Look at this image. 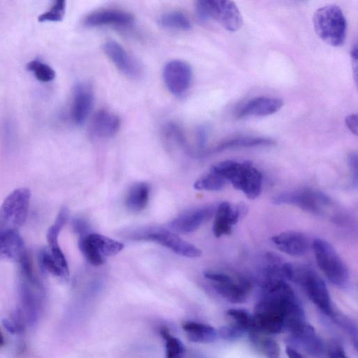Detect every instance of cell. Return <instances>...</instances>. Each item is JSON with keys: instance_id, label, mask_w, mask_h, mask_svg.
Segmentation results:
<instances>
[{"instance_id": "8", "label": "cell", "mask_w": 358, "mask_h": 358, "mask_svg": "<svg viewBox=\"0 0 358 358\" xmlns=\"http://www.w3.org/2000/svg\"><path fill=\"white\" fill-rule=\"evenodd\" d=\"M204 276L219 295L233 303L245 301L252 287L250 280L240 275L208 271L204 273Z\"/></svg>"}, {"instance_id": "23", "label": "cell", "mask_w": 358, "mask_h": 358, "mask_svg": "<svg viewBox=\"0 0 358 358\" xmlns=\"http://www.w3.org/2000/svg\"><path fill=\"white\" fill-rule=\"evenodd\" d=\"M252 345L265 358H279L280 348L276 340L258 327L248 332Z\"/></svg>"}, {"instance_id": "11", "label": "cell", "mask_w": 358, "mask_h": 358, "mask_svg": "<svg viewBox=\"0 0 358 358\" xmlns=\"http://www.w3.org/2000/svg\"><path fill=\"white\" fill-rule=\"evenodd\" d=\"M19 289L20 308L17 310L22 315L26 324H34L39 315L41 288L37 277H20Z\"/></svg>"}, {"instance_id": "5", "label": "cell", "mask_w": 358, "mask_h": 358, "mask_svg": "<svg viewBox=\"0 0 358 358\" xmlns=\"http://www.w3.org/2000/svg\"><path fill=\"white\" fill-rule=\"evenodd\" d=\"M303 289L308 299L325 315L332 317L336 313L326 283L312 268L293 266L292 280Z\"/></svg>"}, {"instance_id": "45", "label": "cell", "mask_w": 358, "mask_h": 358, "mask_svg": "<svg viewBox=\"0 0 358 358\" xmlns=\"http://www.w3.org/2000/svg\"><path fill=\"white\" fill-rule=\"evenodd\" d=\"M183 358H207L205 355L203 354L194 352V351H190V352H185V354L184 355Z\"/></svg>"}, {"instance_id": "42", "label": "cell", "mask_w": 358, "mask_h": 358, "mask_svg": "<svg viewBox=\"0 0 358 358\" xmlns=\"http://www.w3.org/2000/svg\"><path fill=\"white\" fill-rule=\"evenodd\" d=\"M197 141L199 147L204 146L208 136V128L205 125L200 126L197 129Z\"/></svg>"}, {"instance_id": "35", "label": "cell", "mask_w": 358, "mask_h": 358, "mask_svg": "<svg viewBox=\"0 0 358 358\" xmlns=\"http://www.w3.org/2000/svg\"><path fill=\"white\" fill-rule=\"evenodd\" d=\"M66 2L59 0L55 1L51 8L47 12L41 14L38 17V21L43 22H61L65 14Z\"/></svg>"}, {"instance_id": "15", "label": "cell", "mask_w": 358, "mask_h": 358, "mask_svg": "<svg viewBox=\"0 0 358 358\" xmlns=\"http://www.w3.org/2000/svg\"><path fill=\"white\" fill-rule=\"evenodd\" d=\"M290 341L315 358H325L327 344L307 322L289 334Z\"/></svg>"}, {"instance_id": "39", "label": "cell", "mask_w": 358, "mask_h": 358, "mask_svg": "<svg viewBox=\"0 0 358 358\" xmlns=\"http://www.w3.org/2000/svg\"><path fill=\"white\" fill-rule=\"evenodd\" d=\"M325 358H349L339 343L331 342L327 344Z\"/></svg>"}, {"instance_id": "17", "label": "cell", "mask_w": 358, "mask_h": 358, "mask_svg": "<svg viewBox=\"0 0 358 358\" xmlns=\"http://www.w3.org/2000/svg\"><path fill=\"white\" fill-rule=\"evenodd\" d=\"M134 20V15L127 11L116 8H104L87 15L84 19V24L90 27L127 26Z\"/></svg>"}, {"instance_id": "13", "label": "cell", "mask_w": 358, "mask_h": 358, "mask_svg": "<svg viewBox=\"0 0 358 358\" xmlns=\"http://www.w3.org/2000/svg\"><path fill=\"white\" fill-rule=\"evenodd\" d=\"M217 206L210 204L187 210L171 221L169 228L176 234L193 232L214 216Z\"/></svg>"}, {"instance_id": "43", "label": "cell", "mask_w": 358, "mask_h": 358, "mask_svg": "<svg viewBox=\"0 0 358 358\" xmlns=\"http://www.w3.org/2000/svg\"><path fill=\"white\" fill-rule=\"evenodd\" d=\"M352 66L355 73V78L357 80V44L355 43L351 50Z\"/></svg>"}, {"instance_id": "31", "label": "cell", "mask_w": 358, "mask_h": 358, "mask_svg": "<svg viewBox=\"0 0 358 358\" xmlns=\"http://www.w3.org/2000/svg\"><path fill=\"white\" fill-rule=\"evenodd\" d=\"M226 315L230 322L236 324L245 333H248L256 327L253 315H251L246 310L241 308H231L226 312Z\"/></svg>"}, {"instance_id": "40", "label": "cell", "mask_w": 358, "mask_h": 358, "mask_svg": "<svg viewBox=\"0 0 358 358\" xmlns=\"http://www.w3.org/2000/svg\"><path fill=\"white\" fill-rule=\"evenodd\" d=\"M348 162L350 172L352 185L354 187L357 188L358 182V162L357 154L356 152H352L349 155Z\"/></svg>"}, {"instance_id": "27", "label": "cell", "mask_w": 358, "mask_h": 358, "mask_svg": "<svg viewBox=\"0 0 358 358\" xmlns=\"http://www.w3.org/2000/svg\"><path fill=\"white\" fill-rule=\"evenodd\" d=\"M87 240L103 257L119 253L124 248V244L97 233H88Z\"/></svg>"}, {"instance_id": "44", "label": "cell", "mask_w": 358, "mask_h": 358, "mask_svg": "<svg viewBox=\"0 0 358 358\" xmlns=\"http://www.w3.org/2000/svg\"><path fill=\"white\" fill-rule=\"evenodd\" d=\"M286 354L288 358H306L299 350L292 346H287Z\"/></svg>"}, {"instance_id": "25", "label": "cell", "mask_w": 358, "mask_h": 358, "mask_svg": "<svg viewBox=\"0 0 358 358\" xmlns=\"http://www.w3.org/2000/svg\"><path fill=\"white\" fill-rule=\"evenodd\" d=\"M275 143L273 140L268 138L240 136L224 141L215 146L213 148H211L206 152H217L228 149L239 148L270 146L274 145Z\"/></svg>"}, {"instance_id": "10", "label": "cell", "mask_w": 358, "mask_h": 358, "mask_svg": "<svg viewBox=\"0 0 358 358\" xmlns=\"http://www.w3.org/2000/svg\"><path fill=\"white\" fill-rule=\"evenodd\" d=\"M30 199L28 188L13 191L0 206V229L18 231L27 220Z\"/></svg>"}, {"instance_id": "1", "label": "cell", "mask_w": 358, "mask_h": 358, "mask_svg": "<svg viewBox=\"0 0 358 358\" xmlns=\"http://www.w3.org/2000/svg\"><path fill=\"white\" fill-rule=\"evenodd\" d=\"M262 289L253 315L257 327L271 334H289L306 322L303 306L285 279L265 278Z\"/></svg>"}, {"instance_id": "20", "label": "cell", "mask_w": 358, "mask_h": 358, "mask_svg": "<svg viewBox=\"0 0 358 358\" xmlns=\"http://www.w3.org/2000/svg\"><path fill=\"white\" fill-rule=\"evenodd\" d=\"M283 106L279 98L258 96L249 100L238 110V118L246 117H263L278 112Z\"/></svg>"}, {"instance_id": "28", "label": "cell", "mask_w": 358, "mask_h": 358, "mask_svg": "<svg viewBox=\"0 0 358 358\" xmlns=\"http://www.w3.org/2000/svg\"><path fill=\"white\" fill-rule=\"evenodd\" d=\"M159 24L167 29L187 31L191 29V22L188 17L180 11H169L162 15Z\"/></svg>"}, {"instance_id": "14", "label": "cell", "mask_w": 358, "mask_h": 358, "mask_svg": "<svg viewBox=\"0 0 358 358\" xmlns=\"http://www.w3.org/2000/svg\"><path fill=\"white\" fill-rule=\"evenodd\" d=\"M247 211L243 204H231L224 201L217 205L214 214L213 231L215 237L220 238L230 234L233 227L238 223L241 216Z\"/></svg>"}, {"instance_id": "9", "label": "cell", "mask_w": 358, "mask_h": 358, "mask_svg": "<svg viewBox=\"0 0 358 358\" xmlns=\"http://www.w3.org/2000/svg\"><path fill=\"white\" fill-rule=\"evenodd\" d=\"M135 240L155 242L175 253L189 258L200 257L202 251L194 245L183 240L176 233L162 227H148L131 233Z\"/></svg>"}, {"instance_id": "16", "label": "cell", "mask_w": 358, "mask_h": 358, "mask_svg": "<svg viewBox=\"0 0 358 358\" xmlns=\"http://www.w3.org/2000/svg\"><path fill=\"white\" fill-rule=\"evenodd\" d=\"M103 50L110 61L123 74L130 78L140 75L139 65L120 43L108 41L103 45Z\"/></svg>"}, {"instance_id": "22", "label": "cell", "mask_w": 358, "mask_h": 358, "mask_svg": "<svg viewBox=\"0 0 358 358\" xmlns=\"http://www.w3.org/2000/svg\"><path fill=\"white\" fill-rule=\"evenodd\" d=\"M24 252V241L18 231L0 229V259L18 261Z\"/></svg>"}, {"instance_id": "38", "label": "cell", "mask_w": 358, "mask_h": 358, "mask_svg": "<svg viewBox=\"0 0 358 358\" xmlns=\"http://www.w3.org/2000/svg\"><path fill=\"white\" fill-rule=\"evenodd\" d=\"M218 337L227 341H235L241 338L245 331L234 324L229 323L217 330Z\"/></svg>"}, {"instance_id": "37", "label": "cell", "mask_w": 358, "mask_h": 358, "mask_svg": "<svg viewBox=\"0 0 358 358\" xmlns=\"http://www.w3.org/2000/svg\"><path fill=\"white\" fill-rule=\"evenodd\" d=\"M332 318L348 335L355 348L357 347V328L356 324L345 315L336 313Z\"/></svg>"}, {"instance_id": "3", "label": "cell", "mask_w": 358, "mask_h": 358, "mask_svg": "<svg viewBox=\"0 0 358 358\" xmlns=\"http://www.w3.org/2000/svg\"><path fill=\"white\" fill-rule=\"evenodd\" d=\"M313 26L317 35L326 43L341 46L346 35V20L342 10L336 5L318 8L313 15Z\"/></svg>"}, {"instance_id": "34", "label": "cell", "mask_w": 358, "mask_h": 358, "mask_svg": "<svg viewBox=\"0 0 358 358\" xmlns=\"http://www.w3.org/2000/svg\"><path fill=\"white\" fill-rule=\"evenodd\" d=\"M87 234L80 235L79 240V248L86 259L94 266H100L104 263L105 257H103L92 244L87 240Z\"/></svg>"}, {"instance_id": "4", "label": "cell", "mask_w": 358, "mask_h": 358, "mask_svg": "<svg viewBox=\"0 0 358 358\" xmlns=\"http://www.w3.org/2000/svg\"><path fill=\"white\" fill-rule=\"evenodd\" d=\"M317 264L327 280L343 288L350 281L349 270L335 248L327 241L317 238L313 243Z\"/></svg>"}, {"instance_id": "19", "label": "cell", "mask_w": 358, "mask_h": 358, "mask_svg": "<svg viewBox=\"0 0 358 358\" xmlns=\"http://www.w3.org/2000/svg\"><path fill=\"white\" fill-rule=\"evenodd\" d=\"M271 241L278 250L291 256H302L309 247L307 236L299 231H284L272 236Z\"/></svg>"}, {"instance_id": "46", "label": "cell", "mask_w": 358, "mask_h": 358, "mask_svg": "<svg viewBox=\"0 0 358 358\" xmlns=\"http://www.w3.org/2000/svg\"><path fill=\"white\" fill-rule=\"evenodd\" d=\"M4 344H5V340H4L3 334L0 331V347L3 346Z\"/></svg>"}, {"instance_id": "24", "label": "cell", "mask_w": 358, "mask_h": 358, "mask_svg": "<svg viewBox=\"0 0 358 358\" xmlns=\"http://www.w3.org/2000/svg\"><path fill=\"white\" fill-rule=\"evenodd\" d=\"M182 327L188 339L194 343H210L218 337L217 329L208 324L188 321Z\"/></svg>"}, {"instance_id": "26", "label": "cell", "mask_w": 358, "mask_h": 358, "mask_svg": "<svg viewBox=\"0 0 358 358\" xmlns=\"http://www.w3.org/2000/svg\"><path fill=\"white\" fill-rule=\"evenodd\" d=\"M150 187L146 182L135 183L127 192L125 206L131 212H140L148 205Z\"/></svg>"}, {"instance_id": "21", "label": "cell", "mask_w": 358, "mask_h": 358, "mask_svg": "<svg viewBox=\"0 0 358 358\" xmlns=\"http://www.w3.org/2000/svg\"><path fill=\"white\" fill-rule=\"evenodd\" d=\"M121 125L120 117L115 113L106 109L97 111L94 115L90 130L92 134L101 138L114 136Z\"/></svg>"}, {"instance_id": "6", "label": "cell", "mask_w": 358, "mask_h": 358, "mask_svg": "<svg viewBox=\"0 0 358 358\" xmlns=\"http://www.w3.org/2000/svg\"><path fill=\"white\" fill-rule=\"evenodd\" d=\"M196 12L201 21L214 19L229 31H236L243 26L242 15L232 1H198L196 3Z\"/></svg>"}, {"instance_id": "32", "label": "cell", "mask_w": 358, "mask_h": 358, "mask_svg": "<svg viewBox=\"0 0 358 358\" xmlns=\"http://www.w3.org/2000/svg\"><path fill=\"white\" fill-rule=\"evenodd\" d=\"M69 212L66 207H62L59 210L54 223L49 227L47 233V241L49 247H59L58 236L69 219Z\"/></svg>"}, {"instance_id": "29", "label": "cell", "mask_w": 358, "mask_h": 358, "mask_svg": "<svg viewBox=\"0 0 358 358\" xmlns=\"http://www.w3.org/2000/svg\"><path fill=\"white\" fill-rule=\"evenodd\" d=\"M227 183L219 173L210 168L204 176L199 178L194 184V187L198 190L219 191Z\"/></svg>"}, {"instance_id": "33", "label": "cell", "mask_w": 358, "mask_h": 358, "mask_svg": "<svg viewBox=\"0 0 358 358\" xmlns=\"http://www.w3.org/2000/svg\"><path fill=\"white\" fill-rule=\"evenodd\" d=\"M27 69L28 71L33 72L37 80L41 82H50L54 80L56 76L55 71L51 66L38 59L29 62Z\"/></svg>"}, {"instance_id": "18", "label": "cell", "mask_w": 358, "mask_h": 358, "mask_svg": "<svg viewBox=\"0 0 358 358\" xmlns=\"http://www.w3.org/2000/svg\"><path fill=\"white\" fill-rule=\"evenodd\" d=\"M93 105V92L90 85L78 84L73 93L71 108L72 121L78 125L83 124L88 117Z\"/></svg>"}, {"instance_id": "30", "label": "cell", "mask_w": 358, "mask_h": 358, "mask_svg": "<svg viewBox=\"0 0 358 358\" xmlns=\"http://www.w3.org/2000/svg\"><path fill=\"white\" fill-rule=\"evenodd\" d=\"M160 334L165 341L166 358H183L186 352L183 343L166 327L161 328Z\"/></svg>"}, {"instance_id": "7", "label": "cell", "mask_w": 358, "mask_h": 358, "mask_svg": "<svg viewBox=\"0 0 358 358\" xmlns=\"http://www.w3.org/2000/svg\"><path fill=\"white\" fill-rule=\"evenodd\" d=\"M277 205H292L315 215H324L332 206V200L326 194L312 189L299 188L277 194L273 198Z\"/></svg>"}, {"instance_id": "2", "label": "cell", "mask_w": 358, "mask_h": 358, "mask_svg": "<svg viewBox=\"0 0 358 358\" xmlns=\"http://www.w3.org/2000/svg\"><path fill=\"white\" fill-rule=\"evenodd\" d=\"M211 169L250 199H254L261 194L262 175L250 162L225 160L213 165Z\"/></svg>"}, {"instance_id": "36", "label": "cell", "mask_w": 358, "mask_h": 358, "mask_svg": "<svg viewBox=\"0 0 358 358\" xmlns=\"http://www.w3.org/2000/svg\"><path fill=\"white\" fill-rule=\"evenodd\" d=\"M40 260L43 268L52 275L60 277L67 278L69 273L64 271L53 259L49 250H44L40 253Z\"/></svg>"}, {"instance_id": "12", "label": "cell", "mask_w": 358, "mask_h": 358, "mask_svg": "<svg viewBox=\"0 0 358 358\" xmlns=\"http://www.w3.org/2000/svg\"><path fill=\"white\" fill-rule=\"evenodd\" d=\"M162 75L167 89L176 96L185 94L189 88L192 80L191 66L179 59L167 62L163 69Z\"/></svg>"}, {"instance_id": "41", "label": "cell", "mask_w": 358, "mask_h": 358, "mask_svg": "<svg viewBox=\"0 0 358 358\" xmlns=\"http://www.w3.org/2000/svg\"><path fill=\"white\" fill-rule=\"evenodd\" d=\"M345 123L348 129L355 135L357 134V115L350 114L345 119Z\"/></svg>"}]
</instances>
